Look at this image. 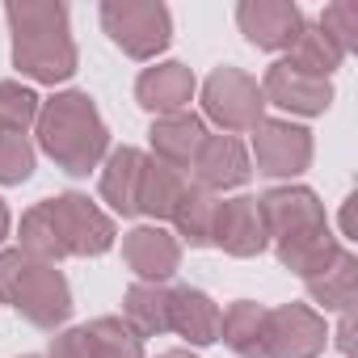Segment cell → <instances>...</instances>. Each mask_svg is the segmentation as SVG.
I'll use <instances>...</instances> for the list:
<instances>
[{
	"label": "cell",
	"mask_w": 358,
	"mask_h": 358,
	"mask_svg": "<svg viewBox=\"0 0 358 358\" xmlns=\"http://www.w3.org/2000/svg\"><path fill=\"white\" fill-rule=\"evenodd\" d=\"M266 324H270V312H262L257 303H236L228 316H220V333L245 358L266 354Z\"/></svg>",
	"instance_id": "obj_17"
},
{
	"label": "cell",
	"mask_w": 358,
	"mask_h": 358,
	"mask_svg": "<svg viewBox=\"0 0 358 358\" xmlns=\"http://www.w3.org/2000/svg\"><path fill=\"white\" fill-rule=\"evenodd\" d=\"M139 177H143V156L122 148L114 152L110 169H106V182H101V194L118 207V211H139Z\"/></svg>",
	"instance_id": "obj_19"
},
{
	"label": "cell",
	"mask_w": 358,
	"mask_h": 358,
	"mask_svg": "<svg viewBox=\"0 0 358 358\" xmlns=\"http://www.w3.org/2000/svg\"><path fill=\"white\" fill-rule=\"evenodd\" d=\"M203 143H207L203 122L190 118V114H169L152 127V148L173 164H190V156H199Z\"/></svg>",
	"instance_id": "obj_15"
},
{
	"label": "cell",
	"mask_w": 358,
	"mask_h": 358,
	"mask_svg": "<svg viewBox=\"0 0 358 358\" xmlns=\"http://www.w3.org/2000/svg\"><path fill=\"white\" fill-rule=\"evenodd\" d=\"M127 316L152 333V329H169V295L164 291H148V287H135L127 295Z\"/></svg>",
	"instance_id": "obj_24"
},
{
	"label": "cell",
	"mask_w": 358,
	"mask_h": 358,
	"mask_svg": "<svg viewBox=\"0 0 358 358\" xmlns=\"http://www.w3.org/2000/svg\"><path fill=\"white\" fill-rule=\"evenodd\" d=\"M38 131H43V148L68 169V173H89L106 148V127L93 110V101L85 93H64L55 97L43 118H38Z\"/></svg>",
	"instance_id": "obj_3"
},
{
	"label": "cell",
	"mask_w": 358,
	"mask_h": 358,
	"mask_svg": "<svg viewBox=\"0 0 358 358\" xmlns=\"http://www.w3.org/2000/svg\"><path fill=\"white\" fill-rule=\"evenodd\" d=\"M0 295H5L22 316H30L34 324L51 329L68 316V287L64 278L43 266V262H30L22 253H5L0 257Z\"/></svg>",
	"instance_id": "obj_4"
},
{
	"label": "cell",
	"mask_w": 358,
	"mask_h": 358,
	"mask_svg": "<svg viewBox=\"0 0 358 358\" xmlns=\"http://www.w3.org/2000/svg\"><path fill=\"white\" fill-rule=\"evenodd\" d=\"M26 245L43 257H64V253H101L110 249V220L97 215V207H89V199H55L43 203L26 215L22 224Z\"/></svg>",
	"instance_id": "obj_2"
},
{
	"label": "cell",
	"mask_w": 358,
	"mask_h": 358,
	"mask_svg": "<svg viewBox=\"0 0 358 358\" xmlns=\"http://www.w3.org/2000/svg\"><path fill=\"white\" fill-rule=\"evenodd\" d=\"M320 345H324V324L308 308L270 312V324H266V354L270 358H312Z\"/></svg>",
	"instance_id": "obj_8"
},
{
	"label": "cell",
	"mask_w": 358,
	"mask_h": 358,
	"mask_svg": "<svg viewBox=\"0 0 358 358\" xmlns=\"http://www.w3.org/2000/svg\"><path fill=\"white\" fill-rule=\"evenodd\" d=\"M169 329L186 333L190 341H215L220 337V308L203 291H177L169 295Z\"/></svg>",
	"instance_id": "obj_14"
},
{
	"label": "cell",
	"mask_w": 358,
	"mask_h": 358,
	"mask_svg": "<svg viewBox=\"0 0 358 358\" xmlns=\"http://www.w3.org/2000/svg\"><path fill=\"white\" fill-rule=\"evenodd\" d=\"M127 262H131L143 278H164V274H173V266H177V245H173L164 232H156V228H139V232H131V241H127Z\"/></svg>",
	"instance_id": "obj_18"
},
{
	"label": "cell",
	"mask_w": 358,
	"mask_h": 358,
	"mask_svg": "<svg viewBox=\"0 0 358 358\" xmlns=\"http://www.w3.org/2000/svg\"><path fill=\"white\" fill-rule=\"evenodd\" d=\"M312 156V139L287 122H257V164L262 173H299Z\"/></svg>",
	"instance_id": "obj_10"
},
{
	"label": "cell",
	"mask_w": 358,
	"mask_h": 358,
	"mask_svg": "<svg viewBox=\"0 0 358 358\" xmlns=\"http://www.w3.org/2000/svg\"><path fill=\"white\" fill-rule=\"evenodd\" d=\"M93 358H139V337H131L118 320H93L85 329Z\"/></svg>",
	"instance_id": "obj_22"
},
{
	"label": "cell",
	"mask_w": 358,
	"mask_h": 358,
	"mask_svg": "<svg viewBox=\"0 0 358 358\" xmlns=\"http://www.w3.org/2000/svg\"><path fill=\"white\" fill-rule=\"evenodd\" d=\"M257 215H262V228L278 232L282 241H287V236H299V232H312V228H324L320 207H316V199H312L308 190H278V194H266L262 207H257Z\"/></svg>",
	"instance_id": "obj_11"
},
{
	"label": "cell",
	"mask_w": 358,
	"mask_h": 358,
	"mask_svg": "<svg viewBox=\"0 0 358 358\" xmlns=\"http://www.w3.org/2000/svg\"><path fill=\"white\" fill-rule=\"evenodd\" d=\"M350 257H341L337 262V278H308L312 282V291L324 299V308H345L350 303Z\"/></svg>",
	"instance_id": "obj_28"
},
{
	"label": "cell",
	"mask_w": 358,
	"mask_h": 358,
	"mask_svg": "<svg viewBox=\"0 0 358 358\" xmlns=\"http://www.w3.org/2000/svg\"><path fill=\"white\" fill-rule=\"evenodd\" d=\"M236 22L241 30L249 34V43L266 47V51H278V47H295L299 30H303V17L295 5H287V0H249V5L236 9Z\"/></svg>",
	"instance_id": "obj_7"
},
{
	"label": "cell",
	"mask_w": 358,
	"mask_h": 358,
	"mask_svg": "<svg viewBox=\"0 0 358 358\" xmlns=\"http://www.w3.org/2000/svg\"><path fill=\"white\" fill-rule=\"evenodd\" d=\"M194 160H199L203 186H211V190H220V186H236V182H245V173H249L245 152H241L236 139H207V143L199 148Z\"/></svg>",
	"instance_id": "obj_16"
},
{
	"label": "cell",
	"mask_w": 358,
	"mask_h": 358,
	"mask_svg": "<svg viewBox=\"0 0 358 358\" xmlns=\"http://www.w3.org/2000/svg\"><path fill=\"white\" fill-rule=\"evenodd\" d=\"M182 194H186V186H182V177H177V169H169V164H143L139 203L135 207H143L152 215H173V207H177Z\"/></svg>",
	"instance_id": "obj_20"
},
{
	"label": "cell",
	"mask_w": 358,
	"mask_h": 358,
	"mask_svg": "<svg viewBox=\"0 0 358 358\" xmlns=\"http://www.w3.org/2000/svg\"><path fill=\"white\" fill-rule=\"evenodd\" d=\"M51 358H93V350H89V341H85V329L59 337V341L51 345Z\"/></svg>",
	"instance_id": "obj_29"
},
{
	"label": "cell",
	"mask_w": 358,
	"mask_h": 358,
	"mask_svg": "<svg viewBox=\"0 0 358 358\" xmlns=\"http://www.w3.org/2000/svg\"><path fill=\"white\" fill-rule=\"evenodd\" d=\"M13 26V59L34 80H64L76 68V47L68 38V9L64 5H9Z\"/></svg>",
	"instance_id": "obj_1"
},
{
	"label": "cell",
	"mask_w": 358,
	"mask_h": 358,
	"mask_svg": "<svg viewBox=\"0 0 358 358\" xmlns=\"http://www.w3.org/2000/svg\"><path fill=\"white\" fill-rule=\"evenodd\" d=\"M320 30L333 38L337 51H350L354 34H358V5H329L324 17H320Z\"/></svg>",
	"instance_id": "obj_27"
},
{
	"label": "cell",
	"mask_w": 358,
	"mask_h": 358,
	"mask_svg": "<svg viewBox=\"0 0 358 358\" xmlns=\"http://www.w3.org/2000/svg\"><path fill=\"white\" fill-rule=\"evenodd\" d=\"M38 114V97L22 85H0V131H22Z\"/></svg>",
	"instance_id": "obj_26"
},
{
	"label": "cell",
	"mask_w": 358,
	"mask_h": 358,
	"mask_svg": "<svg viewBox=\"0 0 358 358\" xmlns=\"http://www.w3.org/2000/svg\"><path fill=\"white\" fill-rule=\"evenodd\" d=\"M173 220L182 224V232H186V241H194V245H203L207 236H211V220H215V203L211 199H203L199 190H186L182 199H177V207H173Z\"/></svg>",
	"instance_id": "obj_23"
},
{
	"label": "cell",
	"mask_w": 358,
	"mask_h": 358,
	"mask_svg": "<svg viewBox=\"0 0 358 358\" xmlns=\"http://www.w3.org/2000/svg\"><path fill=\"white\" fill-rule=\"evenodd\" d=\"M211 236L224 249H232V253H257L262 249V215H257V203L253 199H236V203L215 207Z\"/></svg>",
	"instance_id": "obj_12"
},
{
	"label": "cell",
	"mask_w": 358,
	"mask_h": 358,
	"mask_svg": "<svg viewBox=\"0 0 358 358\" xmlns=\"http://www.w3.org/2000/svg\"><path fill=\"white\" fill-rule=\"evenodd\" d=\"M337 59H341V51L333 47V38L316 26V30H299V38H295V47H291V68H299V72H308V76H329L333 68H337Z\"/></svg>",
	"instance_id": "obj_21"
},
{
	"label": "cell",
	"mask_w": 358,
	"mask_h": 358,
	"mask_svg": "<svg viewBox=\"0 0 358 358\" xmlns=\"http://www.w3.org/2000/svg\"><path fill=\"white\" fill-rule=\"evenodd\" d=\"M135 93H139V101H143L148 110L173 114V110H182V106L190 101L194 76H190V68H182V64H160V68H148V72L139 76Z\"/></svg>",
	"instance_id": "obj_13"
},
{
	"label": "cell",
	"mask_w": 358,
	"mask_h": 358,
	"mask_svg": "<svg viewBox=\"0 0 358 358\" xmlns=\"http://www.w3.org/2000/svg\"><path fill=\"white\" fill-rule=\"evenodd\" d=\"M262 97H270L274 106H287V110H299V114H316L329 106V80L320 76H308L299 68H291L287 59L274 64L266 72V85H262Z\"/></svg>",
	"instance_id": "obj_9"
},
{
	"label": "cell",
	"mask_w": 358,
	"mask_h": 358,
	"mask_svg": "<svg viewBox=\"0 0 358 358\" xmlns=\"http://www.w3.org/2000/svg\"><path fill=\"white\" fill-rule=\"evenodd\" d=\"M101 26L106 34L135 59L156 55L169 43V9L164 5H135V0H110L101 5Z\"/></svg>",
	"instance_id": "obj_5"
},
{
	"label": "cell",
	"mask_w": 358,
	"mask_h": 358,
	"mask_svg": "<svg viewBox=\"0 0 358 358\" xmlns=\"http://www.w3.org/2000/svg\"><path fill=\"white\" fill-rule=\"evenodd\" d=\"M164 358H194V354H186V350H173V354H164Z\"/></svg>",
	"instance_id": "obj_31"
},
{
	"label": "cell",
	"mask_w": 358,
	"mask_h": 358,
	"mask_svg": "<svg viewBox=\"0 0 358 358\" xmlns=\"http://www.w3.org/2000/svg\"><path fill=\"white\" fill-rule=\"evenodd\" d=\"M5 228H9V215H5V207H0V236H5Z\"/></svg>",
	"instance_id": "obj_30"
},
{
	"label": "cell",
	"mask_w": 358,
	"mask_h": 358,
	"mask_svg": "<svg viewBox=\"0 0 358 358\" xmlns=\"http://www.w3.org/2000/svg\"><path fill=\"white\" fill-rule=\"evenodd\" d=\"M207 114L215 122H224L228 131L236 127H253L262 118V89L253 76L236 72V68H220L211 80H207Z\"/></svg>",
	"instance_id": "obj_6"
},
{
	"label": "cell",
	"mask_w": 358,
	"mask_h": 358,
	"mask_svg": "<svg viewBox=\"0 0 358 358\" xmlns=\"http://www.w3.org/2000/svg\"><path fill=\"white\" fill-rule=\"evenodd\" d=\"M34 169V152L22 131H0V182H26Z\"/></svg>",
	"instance_id": "obj_25"
}]
</instances>
